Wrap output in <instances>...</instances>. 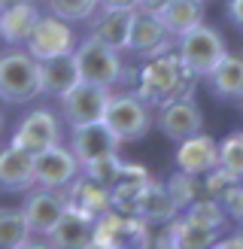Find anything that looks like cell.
<instances>
[{
  "mask_svg": "<svg viewBox=\"0 0 243 249\" xmlns=\"http://www.w3.org/2000/svg\"><path fill=\"white\" fill-rule=\"evenodd\" d=\"M194 79L198 76L170 49V52H161L155 58H146V64L140 70V82H137V94L149 107H161L174 97L194 94Z\"/></svg>",
  "mask_w": 243,
  "mask_h": 249,
  "instance_id": "obj_1",
  "label": "cell"
},
{
  "mask_svg": "<svg viewBox=\"0 0 243 249\" xmlns=\"http://www.w3.org/2000/svg\"><path fill=\"white\" fill-rule=\"evenodd\" d=\"M40 97V64L28 49L12 46L0 52V101L31 104Z\"/></svg>",
  "mask_w": 243,
  "mask_h": 249,
  "instance_id": "obj_2",
  "label": "cell"
},
{
  "mask_svg": "<svg viewBox=\"0 0 243 249\" xmlns=\"http://www.w3.org/2000/svg\"><path fill=\"white\" fill-rule=\"evenodd\" d=\"M73 58H76V70H79L82 82H94V85L113 89V85H119L122 76H125L122 52L101 43V40H91V36H85L82 43H76Z\"/></svg>",
  "mask_w": 243,
  "mask_h": 249,
  "instance_id": "obj_3",
  "label": "cell"
},
{
  "mask_svg": "<svg viewBox=\"0 0 243 249\" xmlns=\"http://www.w3.org/2000/svg\"><path fill=\"white\" fill-rule=\"evenodd\" d=\"M104 124L119 137V143L143 140L152 128L149 104L140 94H109L104 109Z\"/></svg>",
  "mask_w": 243,
  "mask_h": 249,
  "instance_id": "obj_4",
  "label": "cell"
},
{
  "mask_svg": "<svg viewBox=\"0 0 243 249\" xmlns=\"http://www.w3.org/2000/svg\"><path fill=\"white\" fill-rule=\"evenodd\" d=\"M225 52H228V46L222 40V34L216 28H210V24H204V21L176 40V55L182 58V64H186L198 79L201 76L207 79V73L225 58Z\"/></svg>",
  "mask_w": 243,
  "mask_h": 249,
  "instance_id": "obj_5",
  "label": "cell"
},
{
  "mask_svg": "<svg viewBox=\"0 0 243 249\" xmlns=\"http://www.w3.org/2000/svg\"><path fill=\"white\" fill-rule=\"evenodd\" d=\"M113 89L106 85H94V82H76L67 94H61V116L70 128H79V124H88V122H101L104 119V109Z\"/></svg>",
  "mask_w": 243,
  "mask_h": 249,
  "instance_id": "obj_6",
  "label": "cell"
},
{
  "mask_svg": "<svg viewBox=\"0 0 243 249\" xmlns=\"http://www.w3.org/2000/svg\"><path fill=\"white\" fill-rule=\"evenodd\" d=\"M28 52L36 58V61H46V58H55V55H64V52H73L76 49V34H73L70 21L58 18V16H40L34 24V31L28 36Z\"/></svg>",
  "mask_w": 243,
  "mask_h": 249,
  "instance_id": "obj_7",
  "label": "cell"
},
{
  "mask_svg": "<svg viewBox=\"0 0 243 249\" xmlns=\"http://www.w3.org/2000/svg\"><path fill=\"white\" fill-rule=\"evenodd\" d=\"M64 207H67L64 189H46V185H40V189L28 192V197L21 204V213H24V222H28L31 234L49 237L52 228L58 225L61 213H64Z\"/></svg>",
  "mask_w": 243,
  "mask_h": 249,
  "instance_id": "obj_8",
  "label": "cell"
},
{
  "mask_svg": "<svg viewBox=\"0 0 243 249\" xmlns=\"http://www.w3.org/2000/svg\"><path fill=\"white\" fill-rule=\"evenodd\" d=\"M174 43L176 40L164 31V24L158 21V16H149V12L134 9L125 52L137 55V58H155V55H161V52H170Z\"/></svg>",
  "mask_w": 243,
  "mask_h": 249,
  "instance_id": "obj_9",
  "label": "cell"
},
{
  "mask_svg": "<svg viewBox=\"0 0 243 249\" xmlns=\"http://www.w3.org/2000/svg\"><path fill=\"white\" fill-rule=\"evenodd\" d=\"M9 143L18 146V149H28L31 155H36V152H43V149L61 143V122H58L55 113H49V109H31V113L16 124Z\"/></svg>",
  "mask_w": 243,
  "mask_h": 249,
  "instance_id": "obj_10",
  "label": "cell"
},
{
  "mask_svg": "<svg viewBox=\"0 0 243 249\" xmlns=\"http://www.w3.org/2000/svg\"><path fill=\"white\" fill-rule=\"evenodd\" d=\"M158 128H161L164 137H170L176 143L204 131V113L198 101L191 94H186V97H174V101L161 104L158 107Z\"/></svg>",
  "mask_w": 243,
  "mask_h": 249,
  "instance_id": "obj_11",
  "label": "cell"
},
{
  "mask_svg": "<svg viewBox=\"0 0 243 249\" xmlns=\"http://www.w3.org/2000/svg\"><path fill=\"white\" fill-rule=\"evenodd\" d=\"M76 173H79V161L70 152V146L55 143V146H49V149L34 155L36 185H46V189H67Z\"/></svg>",
  "mask_w": 243,
  "mask_h": 249,
  "instance_id": "obj_12",
  "label": "cell"
},
{
  "mask_svg": "<svg viewBox=\"0 0 243 249\" xmlns=\"http://www.w3.org/2000/svg\"><path fill=\"white\" fill-rule=\"evenodd\" d=\"M70 152L76 155L79 167H85V164H91V161H101V158H109V155H119V137L104 124V119H101V122L79 124V128H73Z\"/></svg>",
  "mask_w": 243,
  "mask_h": 249,
  "instance_id": "obj_13",
  "label": "cell"
},
{
  "mask_svg": "<svg viewBox=\"0 0 243 249\" xmlns=\"http://www.w3.org/2000/svg\"><path fill=\"white\" fill-rule=\"evenodd\" d=\"M131 16L134 9H109V6H97L88 16V36L101 40L106 46L125 52L128 46V31H131Z\"/></svg>",
  "mask_w": 243,
  "mask_h": 249,
  "instance_id": "obj_14",
  "label": "cell"
},
{
  "mask_svg": "<svg viewBox=\"0 0 243 249\" xmlns=\"http://www.w3.org/2000/svg\"><path fill=\"white\" fill-rule=\"evenodd\" d=\"M64 197H67V204L79 207L82 213H88V216H101L113 207V189H109L106 182L88 177V173H82V170L64 189Z\"/></svg>",
  "mask_w": 243,
  "mask_h": 249,
  "instance_id": "obj_15",
  "label": "cell"
},
{
  "mask_svg": "<svg viewBox=\"0 0 243 249\" xmlns=\"http://www.w3.org/2000/svg\"><path fill=\"white\" fill-rule=\"evenodd\" d=\"M91 234H94V216L67 204L58 219V225L52 228V234L46 240L52 246H61V249H82V246H91Z\"/></svg>",
  "mask_w": 243,
  "mask_h": 249,
  "instance_id": "obj_16",
  "label": "cell"
},
{
  "mask_svg": "<svg viewBox=\"0 0 243 249\" xmlns=\"http://www.w3.org/2000/svg\"><path fill=\"white\" fill-rule=\"evenodd\" d=\"M216 164H219V143L210 134L198 131V134L186 137V140H179V149H176V167L179 170L204 177V173L213 170Z\"/></svg>",
  "mask_w": 243,
  "mask_h": 249,
  "instance_id": "obj_17",
  "label": "cell"
},
{
  "mask_svg": "<svg viewBox=\"0 0 243 249\" xmlns=\"http://www.w3.org/2000/svg\"><path fill=\"white\" fill-rule=\"evenodd\" d=\"M36 185L34 177V155L18 146L0 149V189L3 192H28Z\"/></svg>",
  "mask_w": 243,
  "mask_h": 249,
  "instance_id": "obj_18",
  "label": "cell"
},
{
  "mask_svg": "<svg viewBox=\"0 0 243 249\" xmlns=\"http://www.w3.org/2000/svg\"><path fill=\"white\" fill-rule=\"evenodd\" d=\"M176 213H179V207L174 204V197H170L167 185L149 177V179L143 182V189L137 192V204H134V216L146 219L149 225H161V222L167 225V222L174 219Z\"/></svg>",
  "mask_w": 243,
  "mask_h": 249,
  "instance_id": "obj_19",
  "label": "cell"
},
{
  "mask_svg": "<svg viewBox=\"0 0 243 249\" xmlns=\"http://www.w3.org/2000/svg\"><path fill=\"white\" fill-rule=\"evenodd\" d=\"M36 64H40V94L61 97V94H67L73 85L79 82V70H76V58H73V52L36 61Z\"/></svg>",
  "mask_w": 243,
  "mask_h": 249,
  "instance_id": "obj_20",
  "label": "cell"
},
{
  "mask_svg": "<svg viewBox=\"0 0 243 249\" xmlns=\"http://www.w3.org/2000/svg\"><path fill=\"white\" fill-rule=\"evenodd\" d=\"M164 234L170 237V246H176V249H210V246H216V228H207L201 222L189 219L186 213L170 219Z\"/></svg>",
  "mask_w": 243,
  "mask_h": 249,
  "instance_id": "obj_21",
  "label": "cell"
},
{
  "mask_svg": "<svg viewBox=\"0 0 243 249\" xmlns=\"http://www.w3.org/2000/svg\"><path fill=\"white\" fill-rule=\"evenodd\" d=\"M158 21L174 40H179L204 21V0H167V6L158 12Z\"/></svg>",
  "mask_w": 243,
  "mask_h": 249,
  "instance_id": "obj_22",
  "label": "cell"
},
{
  "mask_svg": "<svg viewBox=\"0 0 243 249\" xmlns=\"http://www.w3.org/2000/svg\"><path fill=\"white\" fill-rule=\"evenodd\" d=\"M36 18H40V9L34 6V0L31 3H16L9 9H0V40H6L9 46H24Z\"/></svg>",
  "mask_w": 243,
  "mask_h": 249,
  "instance_id": "obj_23",
  "label": "cell"
},
{
  "mask_svg": "<svg viewBox=\"0 0 243 249\" xmlns=\"http://www.w3.org/2000/svg\"><path fill=\"white\" fill-rule=\"evenodd\" d=\"M207 79L219 97H243V55L225 52V58L207 73Z\"/></svg>",
  "mask_w": 243,
  "mask_h": 249,
  "instance_id": "obj_24",
  "label": "cell"
},
{
  "mask_svg": "<svg viewBox=\"0 0 243 249\" xmlns=\"http://www.w3.org/2000/svg\"><path fill=\"white\" fill-rule=\"evenodd\" d=\"M31 243V228L24 222L21 207H6L0 210V249H18Z\"/></svg>",
  "mask_w": 243,
  "mask_h": 249,
  "instance_id": "obj_25",
  "label": "cell"
},
{
  "mask_svg": "<svg viewBox=\"0 0 243 249\" xmlns=\"http://www.w3.org/2000/svg\"><path fill=\"white\" fill-rule=\"evenodd\" d=\"M164 185H167V192H170V197H174V204L179 210H186L191 201H198V197L207 195L204 192V179L194 177V173H186V170H176Z\"/></svg>",
  "mask_w": 243,
  "mask_h": 249,
  "instance_id": "obj_26",
  "label": "cell"
},
{
  "mask_svg": "<svg viewBox=\"0 0 243 249\" xmlns=\"http://www.w3.org/2000/svg\"><path fill=\"white\" fill-rule=\"evenodd\" d=\"M186 216L189 219H194V222H201V225H207V228H222L225 225V207L216 201V197H210V195H204V197H198V201H191L189 207H186Z\"/></svg>",
  "mask_w": 243,
  "mask_h": 249,
  "instance_id": "obj_27",
  "label": "cell"
},
{
  "mask_svg": "<svg viewBox=\"0 0 243 249\" xmlns=\"http://www.w3.org/2000/svg\"><path fill=\"white\" fill-rule=\"evenodd\" d=\"M101 6L97 0H46V9L52 16L64 18V21H88V16Z\"/></svg>",
  "mask_w": 243,
  "mask_h": 249,
  "instance_id": "obj_28",
  "label": "cell"
},
{
  "mask_svg": "<svg viewBox=\"0 0 243 249\" xmlns=\"http://www.w3.org/2000/svg\"><path fill=\"white\" fill-rule=\"evenodd\" d=\"M219 167L243 179V134H231L219 143Z\"/></svg>",
  "mask_w": 243,
  "mask_h": 249,
  "instance_id": "obj_29",
  "label": "cell"
},
{
  "mask_svg": "<svg viewBox=\"0 0 243 249\" xmlns=\"http://www.w3.org/2000/svg\"><path fill=\"white\" fill-rule=\"evenodd\" d=\"M79 170L94 177V179H101V182H106L109 189H113V182H116L119 170H122V161H119V155H109V158H101V161H91V164H85Z\"/></svg>",
  "mask_w": 243,
  "mask_h": 249,
  "instance_id": "obj_30",
  "label": "cell"
},
{
  "mask_svg": "<svg viewBox=\"0 0 243 249\" xmlns=\"http://www.w3.org/2000/svg\"><path fill=\"white\" fill-rule=\"evenodd\" d=\"M219 204L225 207V216L234 219V222H243V182L237 179L234 185H228L219 197Z\"/></svg>",
  "mask_w": 243,
  "mask_h": 249,
  "instance_id": "obj_31",
  "label": "cell"
},
{
  "mask_svg": "<svg viewBox=\"0 0 243 249\" xmlns=\"http://www.w3.org/2000/svg\"><path fill=\"white\" fill-rule=\"evenodd\" d=\"M228 21L243 31V0H228Z\"/></svg>",
  "mask_w": 243,
  "mask_h": 249,
  "instance_id": "obj_32",
  "label": "cell"
},
{
  "mask_svg": "<svg viewBox=\"0 0 243 249\" xmlns=\"http://www.w3.org/2000/svg\"><path fill=\"white\" fill-rule=\"evenodd\" d=\"M167 6V0H137V6L134 9H140V12H149V16H158Z\"/></svg>",
  "mask_w": 243,
  "mask_h": 249,
  "instance_id": "obj_33",
  "label": "cell"
},
{
  "mask_svg": "<svg viewBox=\"0 0 243 249\" xmlns=\"http://www.w3.org/2000/svg\"><path fill=\"white\" fill-rule=\"evenodd\" d=\"M101 6H109V9H134L137 0H97Z\"/></svg>",
  "mask_w": 243,
  "mask_h": 249,
  "instance_id": "obj_34",
  "label": "cell"
},
{
  "mask_svg": "<svg viewBox=\"0 0 243 249\" xmlns=\"http://www.w3.org/2000/svg\"><path fill=\"white\" fill-rule=\"evenodd\" d=\"M216 246H231V249H240L243 246V231L234 234V237H228V240H216Z\"/></svg>",
  "mask_w": 243,
  "mask_h": 249,
  "instance_id": "obj_35",
  "label": "cell"
},
{
  "mask_svg": "<svg viewBox=\"0 0 243 249\" xmlns=\"http://www.w3.org/2000/svg\"><path fill=\"white\" fill-rule=\"evenodd\" d=\"M16 3H31V0H0V9H9V6H16Z\"/></svg>",
  "mask_w": 243,
  "mask_h": 249,
  "instance_id": "obj_36",
  "label": "cell"
},
{
  "mask_svg": "<svg viewBox=\"0 0 243 249\" xmlns=\"http://www.w3.org/2000/svg\"><path fill=\"white\" fill-rule=\"evenodd\" d=\"M3 131H6V109L0 107V134H3Z\"/></svg>",
  "mask_w": 243,
  "mask_h": 249,
  "instance_id": "obj_37",
  "label": "cell"
},
{
  "mask_svg": "<svg viewBox=\"0 0 243 249\" xmlns=\"http://www.w3.org/2000/svg\"><path fill=\"white\" fill-rule=\"evenodd\" d=\"M204 3H207V0H204Z\"/></svg>",
  "mask_w": 243,
  "mask_h": 249,
  "instance_id": "obj_38",
  "label": "cell"
},
{
  "mask_svg": "<svg viewBox=\"0 0 243 249\" xmlns=\"http://www.w3.org/2000/svg\"><path fill=\"white\" fill-rule=\"evenodd\" d=\"M240 101H243V97H240Z\"/></svg>",
  "mask_w": 243,
  "mask_h": 249,
  "instance_id": "obj_39",
  "label": "cell"
}]
</instances>
